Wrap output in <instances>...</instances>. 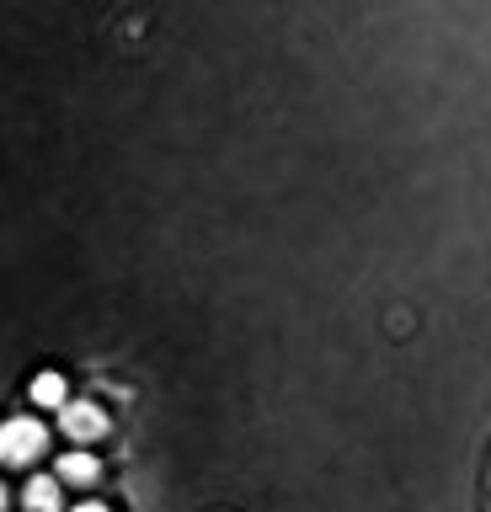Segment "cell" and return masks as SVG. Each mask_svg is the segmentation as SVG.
Wrapping results in <instances>:
<instances>
[{"instance_id":"obj_2","label":"cell","mask_w":491,"mask_h":512,"mask_svg":"<svg viewBox=\"0 0 491 512\" xmlns=\"http://www.w3.org/2000/svg\"><path fill=\"white\" fill-rule=\"evenodd\" d=\"M59 427H65L70 438L91 443V438H102V432H107V411L91 406V400H75V406H65V416H59Z\"/></svg>"},{"instance_id":"obj_6","label":"cell","mask_w":491,"mask_h":512,"mask_svg":"<svg viewBox=\"0 0 491 512\" xmlns=\"http://www.w3.org/2000/svg\"><path fill=\"white\" fill-rule=\"evenodd\" d=\"M75 512H107L102 502H81V507H75Z\"/></svg>"},{"instance_id":"obj_7","label":"cell","mask_w":491,"mask_h":512,"mask_svg":"<svg viewBox=\"0 0 491 512\" xmlns=\"http://www.w3.org/2000/svg\"><path fill=\"white\" fill-rule=\"evenodd\" d=\"M0 512H6V486H0Z\"/></svg>"},{"instance_id":"obj_5","label":"cell","mask_w":491,"mask_h":512,"mask_svg":"<svg viewBox=\"0 0 491 512\" xmlns=\"http://www.w3.org/2000/svg\"><path fill=\"white\" fill-rule=\"evenodd\" d=\"M33 400H38V406H65V379H59V374H38L33 379Z\"/></svg>"},{"instance_id":"obj_3","label":"cell","mask_w":491,"mask_h":512,"mask_svg":"<svg viewBox=\"0 0 491 512\" xmlns=\"http://www.w3.org/2000/svg\"><path fill=\"white\" fill-rule=\"evenodd\" d=\"M22 507H27V512H59V480H49V475L27 480V491H22Z\"/></svg>"},{"instance_id":"obj_1","label":"cell","mask_w":491,"mask_h":512,"mask_svg":"<svg viewBox=\"0 0 491 512\" xmlns=\"http://www.w3.org/2000/svg\"><path fill=\"white\" fill-rule=\"evenodd\" d=\"M43 443H49L43 422H33V416H11V422L0 427V464H33L43 454Z\"/></svg>"},{"instance_id":"obj_4","label":"cell","mask_w":491,"mask_h":512,"mask_svg":"<svg viewBox=\"0 0 491 512\" xmlns=\"http://www.w3.org/2000/svg\"><path fill=\"white\" fill-rule=\"evenodd\" d=\"M97 475H102V464L91 454H65L59 459V480H70V486H91Z\"/></svg>"}]
</instances>
